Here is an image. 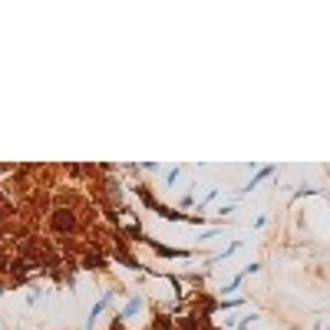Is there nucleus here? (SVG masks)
I'll return each mask as SVG.
<instances>
[{"mask_svg": "<svg viewBox=\"0 0 330 330\" xmlns=\"http://www.w3.org/2000/svg\"><path fill=\"white\" fill-rule=\"evenodd\" d=\"M139 307H142V297H132V300H129V304H126V310H122V314H119L116 320H126V317H132L135 310H139Z\"/></svg>", "mask_w": 330, "mask_h": 330, "instance_id": "5", "label": "nucleus"}, {"mask_svg": "<svg viewBox=\"0 0 330 330\" xmlns=\"http://www.w3.org/2000/svg\"><path fill=\"white\" fill-rule=\"evenodd\" d=\"M175 179H179V169H175V165H172V169H169V172H165V182H169V185H172Z\"/></svg>", "mask_w": 330, "mask_h": 330, "instance_id": "9", "label": "nucleus"}, {"mask_svg": "<svg viewBox=\"0 0 330 330\" xmlns=\"http://www.w3.org/2000/svg\"><path fill=\"white\" fill-rule=\"evenodd\" d=\"M109 304H112V291H106V294L99 297V304H93V310H89V317H86V327H83V330H93V327H96V317H99V314H102V310H106Z\"/></svg>", "mask_w": 330, "mask_h": 330, "instance_id": "2", "label": "nucleus"}, {"mask_svg": "<svg viewBox=\"0 0 330 330\" xmlns=\"http://www.w3.org/2000/svg\"><path fill=\"white\" fill-rule=\"evenodd\" d=\"M50 228H53L60 238L76 235V231H79V218H76V212H73L70 205H56L53 212H50Z\"/></svg>", "mask_w": 330, "mask_h": 330, "instance_id": "1", "label": "nucleus"}, {"mask_svg": "<svg viewBox=\"0 0 330 330\" xmlns=\"http://www.w3.org/2000/svg\"><path fill=\"white\" fill-rule=\"evenodd\" d=\"M267 175H274V165H261V169H258V175H254V179L248 182V185H244L241 192H251L254 185H258V182H261V179H267Z\"/></svg>", "mask_w": 330, "mask_h": 330, "instance_id": "4", "label": "nucleus"}, {"mask_svg": "<svg viewBox=\"0 0 330 330\" xmlns=\"http://www.w3.org/2000/svg\"><path fill=\"white\" fill-rule=\"evenodd\" d=\"M254 320H258V317H254V314H248V317H241V320H238V327L235 330H248V327H251V323Z\"/></svg>", "mask_w": 330, "mask_h": 330, "instance_id": "7", "label": "nucleus"}, {"mask_svg": "<svg viewBox=\"0 0 330 330\" xmlns=\"http://www.w3.org/2000/svg\"><path fill=\"white\" fill-rule=\"evenodd\" d=\"M142 241H149L152 248H155L162 258H189V251H179V248H165V244H158V241H152V238H142Z\"/></svg>", "mask_w": 330, "mask_h": 330, "instance_id": "3", "label": "nucleus"}, {"mask_svg": "<svg viewBox=\"0 0 330 330\" xmlns=\"http://www.w3.org/2000/svg\"><path fill=\"white\" fill-rule=\"evenodd\" d=\"M241 281H244V277H241V274H238V277H231V281H228V284H225V294H235V291H238V287H241Z\"/></svg>", "mask_w": 330, "mask_h": 330, "instance_id": "6", "label": "nucleus"}, {"mask_svg": "<svg viewBox=\"0 0 330 330\" xmlns=\"http://www.w3.org/2000/svg\"><path fill=\"white\" fill-rule=\"evenodd\" d=\"M258 271H261V264H258V261H251V264L244 267V274H241V277H251V274H258Z\"/></svg>", "mask_w": 330, "mask_h": 330, "instance_id": "8", "label": "nucleus"}]
</instances>
